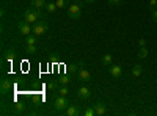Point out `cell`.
<instances>
[{
	"label": "cell",
	"instance_id": "cell-1",
	"mask_svg": "<svg viewBox=\"0 0 157 116\" xmlns=\"http://www.w3.org/2000/svg\"><path fill=\"white\" fill-rule=\"evenodd\" d=\"M43 17V11H39V8H35V6H32V8H29V9H25L24 13H22V19L24 21H27L29 24H36L39 19Z\"/></svg>",
	"mask_w": 157,
	"mask_h": 116
},
{
	"label": "cell",
	"instance_id": "cell-2",
	"mask_svg": "<svg viewBox=\"0 0 157 116\" xmlns=\"http://www.w3.org/2000/svg\"><path fill=\"white\" fill-rule=\"evenodd\" d=\"M68 107H69V100H68L66 96H61V94H60V96L55 99V102H54V108H55L57 111H60V113H63Z\"/></svg>",
	"mask_w": 157,
	"mask_h": 116
},
{
	"label": "cell",
	"instance_id": "cell-3",
	"mask_svg": "<svg viewBox=\"0 0 157 116\" xmlns=\"http://www.w3.org/2000/svg\"><path fill=\"white\" fill-rule=\"evenodd\" d=\"M47 28H49V24H47V22L38 21L36 24L32 25V33L36 35V36H41V35H44V33L47 32Z\"/></svg>",
	"mask_w": 157,
	"mask_h": 116
},
{
	"label": "cell",
	"instance_id": "cell-4",
	"mask_svg": "<svg viewBox=\"0 0 157 116\" xmlns=\"http://www.w3.org/2000/svg\"><path fill=\"white\" fill-rule=\"evenodd\" d=\"M80 14H82V8H80V3H71L69 6H68V16L71 17V19H78L80 17Z\"/></svg>",
	"mask_w": 157,
	"mask_h": 116
},
{
	"label": "cell",
	"instance_id": "cell-5",
	"mask_svg": "<svg viewBox=\"0 0 157 116\" xmlns=\"http://www.w3.org/2000/svg\"><path fill=\"white\" fill-rule=\"evenodd\" d=\"M17 28H19V33L24 35V36H29L32 33V24H29L27 21H21L17 24Z\"/></svg>",
	"mask_w": 157,
	"mask_h": 116
},
{
	"label": "cell",
	"instance_id": "cell-6",
	"mask_svg": "<svg viewBox=\"0 0 157 116\" xmlns=\"http://www.w3.org/2000/svg\"><path fill=\"white\" fill-rule=\"evenodd\" d=\"M77 79L80 82H83V83H88V82H91V74H90V71L82 68V69L77 71Z\"/></svg>",
	"mask_w": 157,
	"mask_h": 116
},
{
	"label": "cell",
	"instance_id": "cell-7",
	"mask_svg": "<svg viewBox=\"0 0 157 116\" xmlns=\"http://www.w3.org/2000/svg\"><path fill=\"white\" fill-rule=\"evenodd\" d=\"M109 71H110V75H112V77L118 79V77H121L123 68L120 66V64H110V66H109Z\"/></svg>",
	"mask_w": 157,
	"mask_h": 116
},
{
	"label": "cell",
	"instance_id": "cell-8",
	"mask_svg": "<svg viewBox=\"0 0 157 116\" xmlns=\"http://www.w3.org/2000/svg\"><path fill=\"white\" fill-rule=\"evenodd\" d=\"M93 108H94V111H96L98 116H104V114L107 113V105L104 104V102H98V104L93 105Z\"/></svg>",
	"mask_w": 157,
	"mask_h": 116
},
{
	"label": "cell",
	"instance_id": "cell-9",
	"mask_svg": "<svg viewBox=\"0 0 157 116\" xmlns=\"http://www.w3.org/2000/svg\"><path fill=\"white\" fill-rule=\"evenodd\" d=\"M77 96H78V99H88L91 96V91L86 86H80L77 89Z\"/></svg>",
	"mask_w": 157,
	"mask_h": 116
},
{
	"label": "cell",
	"instance_id": "cell-10",
	"mask_svg": "<svg viewBox=\"0 0 157 116\" xmlns=\"http://www.w3.org/2000/svg\"><path fill=\"white\" fill-rule=\"evenodd\" d=\"M10 89H11V82L8 79H3L2 83H0V91H2V94H6L10 93Z\"/></svg>",
	"mask_w": 157,
	"mask_h": 116
},
{
	"label": "cell",
	"instance_id": "cell-11",
	"mask_svg": "<svg viewBox=\"0 0 157 116\" xmlns=\"http://www.w3.org/2000/svg\"><path fill=\"white\" fill-rule=\"evenodd\" d=\"M14 58H16V50H14V49H10V50H6L5 55H3V60H5V61H8V63H11Z\"/></svg>",
	"mask_w": 157,
	"mask_h": 116
},
{
	"label": "cell",
	"instance_id": "cell-12",
	"mask_svg": "<svg viewBox=\"0 0 157 116\" xmlns=\"http://www.w3.org/2000/svg\"><path fill=\"white\" fill-rule=\"evenodd\" d=\"M78 113L80 111H78V108L75 105H69L66 110H64V114H68V116H77Z\"/></svg>",
	"mask_w": 157,
	"mask_h": 116
},
{
	"label": "cell",
	"instance_id": "cell-13",
	"mask_svg": "<svg viewBox=\"0 0 157 116\" xmlns=\"http://www.w3.org/2000/svg\"><path fill=\"white\" fill-rule=\"evenodd\" d=\"M36 50H38L36 44H27V46H25V54H27V55H33V54H36Z\"/></svg>",
	"mask_w": 157,
	"mask_h": 116
},
{
	"label": "cell",
	"instance_id": "cell-14",
	"mask_svg": "<svg viewBox=\"0 0 157 116\" xmlns=\"http://www.w3.org/2000/svg\"><path fill=\"white\" fill-rule=\"evenodd\" d=\"M46 0H32V6H35V8H46Z\"/></svg>",
	"mask_w": 157,
	"mask_h": 116
},
{
	"label": "cell",
	"instance_id": "cell-15",
	"mask_svg": "<svg viewBox=\"0 0 157 116\" xmlns=\"http://www.w3.org/2000/svg\"><path fill=\"white\" fill-rule=\"evenodd\" d=\"M46 9H47V13H55V9H57V3H55V2H52V0H49V2L46 3Z\"/></svg>",
	"mask_w": 157,
	"mask_h": 116
},
{
	"label": "cell",
	"instance_id": "cell-16",
	"mask_svg": "<svg viewBox=\"0 0 157 116\" xmlns=\"http://www.w3.org/2000/svg\"><path fill=\"white\" fill-rule=\"evenodd\" d=\"M132 74H134L135 77H140V75L143 74V66H141V64H135V66L132 68Z\"/></svg>",
	"mask_w": 157,
	"mask_h": 116
},
{
	"label": "cell",
	"instance_id": "cell-17",
	"mask_svg": "<svg viewBox=\"0 0 157 116\" xmlns=\"http://www.w3.org/2000/svg\"><path fill=\"white\" fill-rule=\"evenodd\" d=\"M112 61H113V57H112L110 54H107V55L102 57V64H104V66H110Z\"/></svg>",
	"mask_w": 157,
	"mask_h": 116
},
{
	"label": "cell",
	"instance_id": "cell-18",
	"mask_svg": "<svg viewBox=\"0 0 157 116\" xmlns=\"http://www.w3.org/2000/svg\"><path fill=\"white\" fill-rule=\"evenodd\" d=\"M148 55H149V50H148V47H146V46L140 47V50H138V57H140V58H146Z\"/></svg>",
	"mask_w": 157,
	"mask_h": 116
},
{
	"label": "cell",
	"instance_id": "cell-19",
	"mask_svg": "<svg viewBox=\"0 0 157 116\" xmlns=\"http://www.w3.org/2000/svg\"><path fill=\"white\" fill-rule=\"evenodd\" d=\"M55 3H57V8H68L69 6V0H55Z\"/></svg>",
	"mask_w": 157,
	"mask_h": 116
},
{
	"label": "cell",
	"instance_id": "cell-20",
	"mask_svg": "<svg viewBox=\"0 0 157 116\" xmlns=\"http://www.w3.org/2000/svg\"><path fill=\"white\" fill-rule=\"evenodd\" d=\"M27 44H36V35L30 33L27 38H25V46H27Z\"/></svg>",
	"mask_w": 157,
	"mask_h": 116
},
{
	"label": "cell",
	"instance_id": "cell-21",
	"mask_svg": "<svg viewBox=\"0 0 157 116\" xmlns=\"http://www.w3.org/2000/svg\"><path fill=\"white\" fill-rule=\"evenodd\" d=\"M58 93H60L61 96H68V94H69V88H68L66 85H61V86L58 88Z\"/></svg>",
	"mask_w": 157,
	"mask_h": 116
},
{
	"label": "cell",
	"instance_id": "cell-22",
	"mask_svg": "<svg viewBox=\"0 0 157 116\" xmlns=\"http://www.w3.org/2000/svg\"><path fill=\"white\" fill-rule=\"evenodd\" d=\"M148 9L152 13L154 9H157V0H149V3H148Z\"/></svg>",
	"mask_w": 157,
	"mask_h": 116
},
{
	"label": "cell",
	"instance_id": "cell-23",
	"mask_svg": "<svg viewBox=\"0 0 157 116\" xmlns=\"http://www.w3.org/2000/svg\"><path fill=\"white\" fill-rule=\"evenodd\" d=\"M58 82H60V85H68L71 80H69V77H68V75H61L60 79H58Z\"/></svg>",
	"mask_w": 157,
	"mask_h": 116
},
{
	"label": "cell",
	"instance_id": "cell-24",
	"mask_svg": "<svg viewBox=\"0 0 157 116\" xmlns=\"http://www.w3.org/2000/svg\"><path fill=\"white\" fill-rule=\"evenodd\" d=\"M107 3L112 5V6H118V5L123 3V0H107Z\"/></svg>",
	"mask_w": 157,
	"mask_h": 116
},
{
	"label": "cell",
	"instance_id": "cell-25",
	"mask_svg": "<svg viewBox=\"0 0 157 116\" xmlns=\"http://www.w3.org/2000/svg\"><path fill=\"white\" fill-rule=\"evenodd\" d=\"M83 114H85V116H94L96 111H94V108H86V110L83 111Z\"/></svg>",
	"mask_w": 157,
	"mask_h": 116
},
{
	"label": "cell",
	"instance_id": "cell-26",
	"mask_svg": "<svg viewBox=\"0 0 157 116\" xmlns=\"http://www.w3.org/2000/svg\"><path fill=\"white\" fill-rule=\"evenodd\" d=\"M58 83H60V82H50V83L47 85V88H49V89H57V88H58Z\"/></svg>",
	"mask_w": 157,
	"mask_h": 116
},
{
	"label": "cell",
	"instance_id": "cell-27",
	"mask_svg": "<svg viewBox=\"0 0 157 116\" xmlns=\"http://www.w3.org/2000/svg\"><path fill=\"white\" fill-rule=\"evenodd\" d=\"M16 110H17V111L22 110V111H24V110H25V105H24V104H16Z\"/></svg>",
	"mask_w": 157,
	"mask_h": 116
},
{
	"label": "cell",
	"instance_id": "cell-28",
	"mask_svg": "<svg viewBox=\"0 0 157 116\" xmlns=\"http://www.w3.org/2000/svg\"><path fill=\"white\" fill-rule=\"evenodd\" d=\"M138 46H140V47H143V46H146V39H145V38H141V39L138 41Z\"/></svg>",
	"mask_w": 157,
	"mask_h": 116
},
{
	"label": "cell",
	"instance_id": "cell-29",
	"mask_svg": "<svg viewBox=\"0 0 157 116\" xmlns=\"http://www.w3.org/2000/svg\"><path fill=\"white\" fill-rule=\"evenodd\" d=\"M152 21H154V22H157V9H154V11H152Z\"/></svg>",
	"mask_w": 157,
	"mask_h": 116
},
{
	"label": "cell",
	"instance_id": "cell-30",
	"mask_svg": "<svg viewBox=\"0 0 157 116\" xmlns=\"http://www.w3.org/2000/svg\"><path fill=\"white\" fill-rule=\"evenodd\" d=\"M96 0H83V3H88V5H91V3H94Z\"/></svg>",
	"mask_w": 157,
	"mask_h": 116
},
{
	"label": "cell",
	"instance_id": "cell-31",
	"mask_svg": "<svg viewBox=\"0 0 157 116\" xmlns=\"http://www.w3.org/2000/svg\"><path fill=\"white\" fill-rule=\"evenodd\" d=\"M72 3H80V5H82L83 0H72Z\"/></svg>",
	"mask_w": 157,
	"mask_h": 116
},
{
	"label": "cell",
	"instance_id": "cell-32",
	"mask_svg": "<svg viewBox=\"0 0 157 116\" xmlns=\"http://www.w3.org/2000/svg\"><path fill=\"white\" fill-rule=\"evenodd\" d=\"M155 83H157V80H155Z\"/></svg>",
	"mask_w": 157,
	"mask_h": 116
},
{
	"label": "cell",
	"instance_id": "cell-33",
	"mask_svg": "<svg viewBox=\"0 0 157 116\" xmlns=\"http://www.w3.org/2000/svg\"><path fill=\"white\" fill-rule=\"evenodd\" d=\"M47 2H49V0H47Z\"/></svg>",
	"mask_w": 157,
	"mask_h": 116
}]
</instances>
